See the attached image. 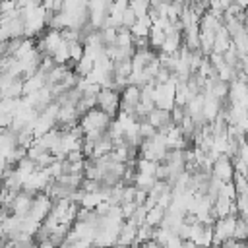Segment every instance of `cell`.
Here are the masks:
<instances>
[{
    "instance_id": "obj_8",
    "label": "cell",
    "mask_w": 248,
    "mask_h": 248,
    "mask_svg": "<svg viewBox=\"0 0 248 248\" xmlns=\"http://www.w3.org/2000/svg\"><path fill=\"white\" fill-rule=\"evenodd\" d=\"M132 74H134V64H132V60L114 62V78H118V79H130Z\"/></svg>"
},
{
    "instance_id": "obj_14",
    "label": "cell",
    "mask_w": 248,
    "mask_h": 248,
    "mask_svg": "<svg viewBox=\"0 0 248 248\" xmlns=\"http://www.w3.org/2000/svg\"><path fill=\"white\" fill-rule=\"evenodd\" d=\"M39 248H56V246H54L50 240H46V242H41V244H39Z\"/></svg>"
},
{
    "instance_id": "obj_2",
    "label": "cell",
    "mask_w": 248,
    "mask_h": 248,
    "mask_svg": "<svg viewBox=\"0 0 248 248\" xmlns=\"http://www.w3.org/2000/svg\"><path fill=\"white\" fill-rule=\"evenodd\" d=\"M120 103H122V95L114 89H101V93L97 95V108L103 110L105 114H108L112 120L118 116L120 112Z\"/></svg>"
},
{
    "instance_id": "obj_7",
    "label": "cell",
    "mask_w": 248,
    "mask_h": 248,
    "mask_svg": "<svg viewBox=\"0 0 248 248\" xmlns=\"http://www.w3.org/2000/svg\"><path fill=\"white\" fill-rule=\"evenodd\" d=\"M165 215H167V209H165V207H161V205L157 203L153 209H149L145 223H147L149 227L157 229V227H161V225H163V221H165Z\"/></svg>"
},
{
    "instance_id": "obj_5",
    "label": "cell",
    "mask_w": 248,
    "mask_h": 248,
    "mask_svg": "<svg viewBox=\"0 0 248 248\" xmlns=\"http://www.w3.org/2000/svg\"><path fill=\"white\" fill-rule=\"evenodd\" d=\"M232 46V37H231V33L227 31V27L223 25L217 33H215V45H213V52H217V54H225L229 48Z\"/></svg>"
},
{
    "instance_id": "obj_4",
    "label": "cell",
    "mask_w": 248,
    "mask_h": 248,
    "mask_svg": "<svg viewBox=\"0 0 248 248\" xmlns=\"http://www.w3.org/2000/svg\"><path fill=\"white\" fill-rule=\"evenodd\" d=\"M234 165L231 161V157L227 155H219L215 165H213V176L223 180V182H232L234 180Z\"/></svg>"
},
{
    "instance_id": "obj_9",
    "label": "cell",
    "mask_w": 248,
    "mask_h": 248,
    "mask_svg": "<svg viewBox=\"0 0 248 248\" xmlns=\"http://www.w3.org/2000/svg\"><path fill=\"white\" fill-rule=\"evenodd\" d=\"M234 240H236V242H246V244H248V223H246L242 217H238V221H236Z\"/></svg>"
},
{
    "instance_id": "obj_16",
    "label": "cell",
    "mask_w": 248,
    "mask_h": 248,
    "mask_svg": "<svg viewBox=\"0 0 248 248\" xmlns=\"http://www.w3.org/2000/svg\"><path fill=\"white\" fill-rule=\"evenodd\" d=\"M240 217H242V219H244V221L248 223V213H244V215H240Z\"/></svg>"
},
{
    "instance_id": "obj_10",
    "label": "cell",
    "mask_w": 248,
    "mask_h": 248,
    "mask_svg": "<svg viewBox=\"0 0 248 248\" xmlns=\"http://www.w3.org/2000/svg\"><path fill=\"white\" fill-rule=\"evenodd\" d=\"M130 8L136 12V16H138V17H143V16H149L151 2H145V0H136V2H130Z\"/></svg>"
},
{
    "instance_id": "obj_15",
    "label": "cell",
    "mask_w": 248,
    "mask_h": 248,
    "mask_svg": "<svg viewBox=\"0 0 248 248\" xmlns=\"http://www.w3.org/2000/svg\"><path fill=\"white\" fill-rule=\"evenodd\" d=\"M112 248H130V246H124V244H116V246H112Z\"/></svg>"
},
{
    "instance_id": "obj_13",
    "label": "cell",
    "mask_w": 248,
    "mask_h": 248,
    "mask_svg": "<svg viewBox=\"0 0 248 248\" xmlns=\"http://www.w3.org/2000/svg\"><path fill=\"white\" fill-rule=\"evenodd\" d=\"M120 207H122V215H124V219L128 221V219H130V217L136 213V209H138L140 205H138L136 202H130V203H122Z\"/></svg>"
},
{
    "instance_id": "obj_3",
    "label": "cell",
    "mask_w": 248,
    "mask_h": 248,
    "mask_svg": "<svg viewBox=\"0 0 248 248\" xmlns=\"http://www.w3.org/2000/svg\"><path fill=\"white\" fill-rule=\"evenodd\" d=\"M236 221H238L236 215H229V217H223V219H217L215 221V225H213V234H215L213 246H221L225 240L234 238Z\"/></svg>"
},
{
    "instance_id": "obj_11",
    "label": "cell",
    "mask_w": 248,
    "mask_h": 248,
    "mask_svg": "<svg viewBox=\"0 0 248 248\" xmlns=\"http://www.w3.org/2000/svg\"><path fill=\"white\" fill-rule=\"evenodd\" d=\"M70 45V56H72V62H79L83 56H85V45L83 43H68Z\"/></svg>"
},
{
    "instance_id": "obj_12",
    "label": "cell",
    "mask_w": 248,
    "mask_h": 248,
    "mask_svg": "<svg viewBox=\"0 0 248 248\" xmlns=\"http://www.w3.org/2000/svg\"><path fill=\"white\" fill-rule=\"evenodd\" d=\"M136 21H138V16H136V12L128 6V10H126V12H124V16H122V27L132 29V27L136 25Z\"/></svg>"
},
{
    "instance_id": "obj_1",
    "label": "cell",
    "mask_w": 248,
    "mask_h": 248,
    "mask_svg": "<svg viewBox=\"0 0 248 248\" xmlns=\"http://www.w3.org/2000/svg\"><path fill=\"white\" fill-rule=\"evenodd\" d=\"M110 124H112V118L108 114H105L103 110H99V108L89 110L79 120V126L83 128L85 134H89V132H108Z\"/></svg>"
},
{
    "instance_id": "obj_6",
    "label": "cell",
    "mask_w": 248,
    "mask_h": 248,
    "mask_svg": "<svg viewBox=\"0 0 248 248\" xmlns=\"http://www.w3.org/2000/svg\"><path fill=\"white\" fill-rule=\"evenodd\" d=\"M138 231L140 229L136 225H132L130 221H124L122 227H120V232H118V244H124V246H130L132 248V244L138 238Z\"/></svg>"
}]
</instances>
